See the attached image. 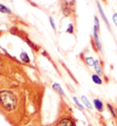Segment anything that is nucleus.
Returning a JSON list of instances; mask_svg holds the SVG:
<instances>
[{
    "mask_svg": "<svg viewBox=\"0 0 117 126\" xmlns=\"http://www.w3.org/2000/svg\"><path fill=\"white\" fill-rule=\"evenodd\" d=\"M0 103L6 110H12L16 107L17 99L12 92L3 91L0 92Z\"/></svg>",
    "mask_w": 117,
    "mask_h": 126,
    "instance_id": "1",
    "label": "nucleus"
},
{
    "mask_svg": "<svg viewBox=\"0 0 117 126\" xmlns=\"http://www.w3.org/2000/svg\"><path fill=\"white\" fill-rule=\"evenodd\" d=\"M93 103H94V106L96 108V110H99V111H102L103 110V104L99 99H95L93 101Z\"/></svg>",
    "mask_w": 117,
    "mask_h": 126,
    "instance_id": "2",
    "label": "nucleus"
},
{
    "mask_svg": "<svg viewBox=\"0 0 117 126\" xmlns=\"http://www.w3.org/2000/svg\"><path fill=\"white\" fill-rule=\"evenodd\" d=\"M57 126H74V124L70 119H63L58 123Z\"/></svg>",
    "mask_w": 117,
    "mask_h": 126,
    "instance_id": "3",
    "label": "nucleus"
},
{
    "mask_svg": "<svg viewBox=\"0 0 117 126\" xmlns=\"http://www.w3.org/2000/svg\"><path fill=\"white\" fill-rule=\"evenodd\" d=\"M97 6H98V9H99V11H100V13H101V17L103 18V20H104V22H105V24L110 28V24H109V21H108V19H107V17L105 16V15H104V13H103V10H102V8H101V5H100V3L99 2H97Z\"/></svg>",
    "mask_w": 117,
    "mask_h": 126,
    "instance_id": "4",
    "label": "nucleus"
},
{
    "mask_svg": "<svg viewBox=\"0 0 117 126\" xmlns=\"http://www.w3.org/2000/svg\"><path fill=\"white\" fill-rule=\"evenodd\" d=\"M94 39H95V43H96V46L99 48V50H101V42H100V39H99L98 34H97V31L94 30Z\"/></svg>",
    "mask_w": 117,
    "mask_h": 126,
    "instance_id": "5",
    "label": "nucleus"
},
{
    "mask_svg": "<svg viewBox=\"0 0 117 126\" xmlns=\"http://www.w3.org/2000/svg\"><path fill=\"white\" fill-rule=\"evenodd\" d=\"M94 68H95V70H96L97 74L101 75V66H100V63H99L98 60H95Z\"/></svg>",
    "mask_w": 117,
    "mask_h": 126,
    "instance_id": "6",
    "label": "nucleus"
},
{
    "mask_svg": "<svg viewBox=\"0 0 117 126\" xmlns=\"http://www.w3.org/2000/svg\"><path fill=\"white\" fill-rule=\"evenodd\" d=\"M82 102L85 104V106L87 108H89V109H92V104L90 103V101L87 100V98L85 97V96H82Z\"/></svg>",
    "mask_w": 117,
    "mask_h": 126,
    "instance_id": "7",
    "label": "nucleus"
},
{
    "mask_svg": "<svg viewBox=\"0 0 117 126\" xmlns=\"http://www.w3.org/2000/svg\"><path fill=\"white\" fill-rule=\"evenodd\" d=\"M92 80H93V82L96 83V84H101V82H102L101 78L99 77V75H92Z\"/></svg>",
    "mask_w": 117,
    "mask_h": 126,
    "instance_id": "8",
    "label": "nucleus"
},
{
    "mask_svg": "<svg viewBox=\"0 0 117 126\" xmlns=\"http://www.w3.org/2000/svg\"><path fill=\"white\" fill-rule=\"evenodd\" d=\"M20 58H21V60L26 63H29V58L28 56V54L26 53V52H22L21 55H20Z\"/></svg>",
    "mask_w": 117,
    "mask_h": 126,
    "instance_id": "9",
    "label": "nucleus"
},
{
    "mask_svg": "<svg viewBox=\"0 0 117 126\" xmlns=\"http://www.w3.org/2000/svg\"><path fill=\"white\" fill-rule=\"evenodd\" d=\"M0 12L2 13H7V14H11V11H10L6 6H5L4 5L0 4Z\"/></svg>",
    "mask_w": 117,
    "mask_h": 126,
    "instance_id": "10",
    "label": "nucleus"
},
{
    "mask_svg": "<svg viewBox=\"0 0 117 126\" xmlns=\"http://www.w3.org/2000/svg\"><path fill=\"white\" fill-rule=\"evenodd\" d=\"M53 88L57 91V92H59L61 95H64V92L62 91V89H61V87H60V84H58V83H55V84H53Z\"/></svg>",
    "mask_w": 117,
    "mask_h": 126,
    "instance_id": "11",
    "label": "nucleus"
},
{
    "mask_svg": "<svg viewBox=\"0 0 117 126\" xmlns=\"http://www.w3.org/2000/svg\"><path fill=\"white\" fill-rule=\"evenodd\" d=\"M107 107H108V109H109V110H110V112H111L112 115H113L114 118H116L117 115H116V113H115V110H114V108L112 106L111 104H109V103L107 104Z\"/></svg>",
    "mask_w": 117,
    "mask_h": 126,
    "instance_id": "12",
    "label": "nucleus"
},
{
    "mask_svg": "<svg viewBox=\"0 0 117 126\" xmlns=\"http://www.w3.org/2000/svg\"><path fill=\"white\" fill-rule=\"evenodd\" d=\"M86 62H87V64H88L89 66H94V64H95L94 60H93L92 57L86 58Z\"/></svg>",
    "mask_w": 117,
    "mask_h": 126,
    "instance_id": "13",
    "label": "nucleus"
},
{
    "mask_svg": "<svg viewBox=\"0 0 117 126\" xmlns=\"http://www.w3.org/2000/svg\"><path fill=\"white\" fill-rule=\"evenodd\" d=\"M73 101H75V103H76V105L80 108V109H81V110H83V106L82 105V103H80V101H78V99H77L76 97H73Z\"/></svg>",
    "mask_w": 117,
    "mask_h": 126,
    "instance_id": "14",
    "label": "nucleus"
},
{
    "mask_svg": "<svg viewBox=\"0 0 117 126\" xmlns=\"http://www.w3.org/2000/svg\"><path fill=\"white\" fill-rule=\"evenodd\" d=\"M113 20H114V23L115 24V26L117 27V14H114V16H113Z\"/></svg>",
    "mask_w": 117,
    "mask_h": 126,
    "instance_id": "15",
    "label": "nucleus"
},
{
    "mask_svg": "<svg viewBox=\"0 0 117 126\" xmlns=\"http://www.w3.org/2000/svg\"><path fill=\"white\" fill-rule=\"evenodd\" d=\"M50 24H51V26H52L53 29H56V27H55V23H54V20H53V18H52L51 16H50Z\"/></svg>",
    "mask_w": 117,
    "mask_h": 126,
    "instance_id": "16",
    "label": "nucleus"
},
{
    "mask_svg": "<svg viewBox=\"0 0 117 126\" xmlns=\"http://www.w3.org/2000/svg\"><path fill=\"white\" fill-rule=\"evenodd\" d=\"M67 31L69 32V33H73V27H72V25L71 24H70L69 25V29H68V30Z\"/></svg>",
    "mask_w": 117,
    "mask_h": 126,
    "instance_id": "17",
    "label": "nucleus"
}]
</instances>
